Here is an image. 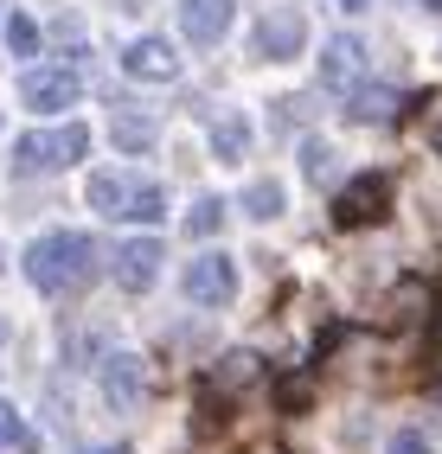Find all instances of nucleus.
<instances>
[{
  "label": "nucleus",
  "instance_id": "f257e3e1",
  "mask_svg": "<svg viewBox=\"0 0 442 454\" xmlns=\"http://www.w3.org/2000/svg\"><path fill=\"white\" fill-rule=\"evenodd\" d=\"M91 269H97V244L77 231H51L26 250V276H33L39 294H71V288L91 282Z\"/></svg>",
  "mask_w": 442,
  "mask_h": 454
},
{
  "label": "nucleus",
  "instance_id": "f03ea898",
  "mask_svg": "<svg viewBox=\"0 0 442 454\" xmlns=\"http://www.w3.org/2000/svg\"><path fill=\"white\" fill-rule=\"evenodd\" d=\"M385 211H391V179L385 173H359L334 192V224L340 231H366V224L385 218Z\"/></svg>",
  "mask_w": 442,
  "mask_h": 454
},
{
  "label": "nucleus",
  "instance_id": "7ed1b4c3",
  "mask_svg": "<svg viewBox=\"0 0 442 454\" xmlns=\"http://www.w3.org/2000/svg\"><path fill=\"white\" fill-rule=\"evenodd\" d=\"M97 384H103V403L109 410H141V397H147V358L141 352H109L103 365H97Z\"/></svg>",
  "mask_w": 442,
  "mask_h": 454
},
{
  "label": "nucleus",
  "instance_id": "20e7f679",
  "mask_svg": "<svg viewBox=\"0 0 442 454\" xmlns=\"http://www.w3.org/2000/svg\"><path fill=\"white\" fill-rule=\"evenodd\" d=\"M180 288H186V301H193V308H225V301H231V288H238V262H231V256H218V250H205V256H193V262H186Z\"/></svg>",
  "mask_w": 442,
  "mask_h": 454
},
{
  "label": "nucleus",
  "instance_id": "39448f33",
  "mask_svg": "<svg viewBox=\"0 0 442 454\" xmlns=\"http://www.w3.org/2000/svg\"><path fill=\"white\" fill-rule=\"evenodd\" d=\"M359 77H366V45L359 39H328L320 45V83L334 90V97H346V90H359Z\"/></svg>",
  "mask_w": 442,
  "mask_h": 454
},
{
  "label": "nucleus",
  "instance_id": "423d86ee",
  "mask_svg": "<svg viewBox=\"0 0 442 454\" xmlns=\"http://www.w3.org/2000/svg\"><path fill=\"white\" fill-rule=\"evenodd\" d=\"M302 45H308V20L295 13V7H270V13L257 20V51L263 58H295Z\"/></svg>",
  "mask_w": 442,
  "mask_h": 454
},
{
  "label": "nucleus",
  "instance_id": "0eeeda50",
  "mask_svg": "<svg viewBox=\"0 0 442 454\" xmlns=\"http://www.w3.org/2000/svg\"><path fill=\"white\" fill-rule=\"evenodd\" d=\"M161 276V237H129L122 250H115V282L129 294H147Z\"/></svg>",
  "mask_w": 442,
  "mask_h": 454
},
{
  "label": "nucleus",
  "instance_id": "6e6552de",
  "mask_svg": "<svg viewBox=\"0 0 442 454\" xmlns=\"http://www.w3.org/2000/svg\"><path fill=\"white\" fill-rule=\"evenodd\" d=\"M122 71L129 77H141V83H173L180 77V58H173V39H135L129 51H122Z\"/></svg>",
  "mask_w": 442,
  "mask_h": 454
},
{
  "label": "nucleus",
  "instance_id": "1a4fd4ad",
  "mask_svg": "<svg viewBox=\"0 0 442 454\" xmlns=\"http://www.w3.org/2000/svg\"><path fill=\"white\" fill-rule=\"evenodd\" d=\"M231 13H238V0H180V33L193 45H218L231 33Z\"/></svg>",
  "mask_w": 442,
  "mask_h": 454
},
{
  "label": "nucleus",
  "instance_id": "9d476101",
  "mask_svg": "<svg viewBox=\"0 0 442 454\" xmlns=\"http://www.w3.org/2000/svg\"><path fill=\"white\" fill-rule=\"evenodd\" d=\"M20 97H26V109H71L77 103V77L71 71H26V83H20Z\"/></svg>",
  "mask_w": 442,
  "mask_h": 454
},
{
  "label": "nucleus",
  "instance_id": "9b49d317",
  "mask_svg": "<svg viewBox=\"0 0 442 454\" xmlns=\"http://www.w3.org/2000/svg\"><path fill=\"white\" fill-rule=\"evenodd\" d=\"M45 167H65V160H58V135H20V141H13V173L33 179V173H45Z\"/></svg>",
  "mask_w": 442,
  "mask_h": 454
},
{
  "label": "nucleus",
  "instance_id": "f8f14e48",
  "mask_svg": "<svg viewBox=\"0 0 442 454\" xmlns=\"http://www.w3.org/2000/svg\"><path fill=\"white\" fill-rule=\"evenodd\" d=\"M212 154L218 160H244L250 154V122H244V115H218V122H212Z\"/></svg>",
  "mask_w": 442,
  "mask_h": 454
},
{
  "label": "nucleus",
  "instance_id": "ddd939ff",
  "mask_svg": "<svg viewBox=\"0 0 442 454\" xmlns=\"http://www.w3.org/2000/svg\"><path fill=\"white\" fill-rule=\"evenodd\" d=\"M83 199H91V211H103V218H122L129 186H122L115 173H91V179H83Z\"/></svg>",
  "mask_w": 442,
  "mask_h": 454
},
{
  "label": "nucleus",
  "instance_id": "4468645a",
  "mask_svg": "<svg viewBox=\"0 0 442 454\" xmlns=\"http://www.w3.org/2000/svg\"><path fill=\"white\" fill-rule=\"evenodd\" d=\"M122 218H129V224H161V218H167V192H161V186H129Z\"/></svg>",
  "mask_w": 442,
  "mask_h": 454
},
{
  "label": "nucleus",
  "instance_id": "2eb2a0df",
  "mask_svg": "<svg viewBox=\"0 0 442 454\" xmlns=\"http://www.w3.org/2000/svg\"><path fill=\"white\" fill-rule=\"evenodd\" d=\"M244 211H250L257 224L282 218V186H276V179H250V186H244Z\"/></svg>",
  "mask_w": 442,
  "mask_h": 454
},
{
  "label": "nucleus",
  "instance_id": "dca6fc26",
  "mask_svg": "<svg viewBox=\"0 0 442 454\" xmlns=\"http://www.w3.org/2000/svg\"><path fill=\"white\" fill-rule=\"evenodd\" d=\"M186 231H193V237H218V231H225V199H199V205L186 211Z\"/></svg>",
  "mask_w": 442,
  "mask_h": 454
},
{
  "label": "nucleus",
  "instance_id": "f3484780",
  "mask_svg": "<svg viewBox=\"0 0 442 454\" xmlns=\"http://www.w3.org/2000/svg\"><path fill=\"white\" fill-rule=\"evenodd\" d=\"M257 378H263V358H257V352H231L225 365H218V384H231V390H238V384H257Z\"/></svg>",
  "mask_w": 442,
  "mask_h": 454
},
{
  "label": "nucleus",
  "instance_id": "a211bd4d",
  "mask_svg": "<svg viewBox=\"0 0 442 454\" xmlns=\"http://www.w3.org/2000/svg\"><path fill=\"white\" fill-rule=\"evenodd\" d=\"M115 141H122L129 154H141V147H154V122H147V115H115Z\"/></svg>",
  "mask_w": 442,
  "mask_h": 454
},
{
  "label": "nucleus",
  "instance_id": "6ab92c4d",
  "mask_svg": "<svg viewBox=\"0 0 442 454\" xmlns=\"http://www.w3.org/2000/svg\"><path fill=\"white\" fill-rule=\"evenodd\" d=\"M83 154H91V129H83V122H65V129H58V160H83Z\"/></svg>",
  "mask_w": 442,
  "mask_h": 454
},
{
  "label": "nucleus",
  "instance_id": "aec40b11",
  "mask_svg": "<svg viewBox=\"0 0 442 454\" xmlns=\"http://www.w3.org/2000/svg\"><path fill=\"white\" fill-rule=\"evenodd\" d=\"M7 45H13L20 58H33V51H39V20H26V13H13V20H7Z\"/></svg>",
  "mask_w": 442,
  "mask_h": 454
},
{
  "label": "nucleus",
  "instance_id": "412c9836",
  "mask_svg": "<svg viewBox=\"0 0 442 454\" xmlns=\"http://www.w3.org/2000/svg\"><path fill=\"white\" fill-rule=\"evenodd\" d=\"M26 442H33V435H26V422H20V410H13L7 397H0V448H26Z\"/></svg>",
  "mask_w": 442,
  "mask_h": 454
},
{
  "label": "nucleus",
  "instance_id": "4be33fe9",
  "mask_svg": "<svg viewBox=\"0 0 442 454\" xmlns=\"http://www.w3.org/2000/svg\"><path fill=\"white\" fill-rule=\"evenodd\" d=\"M352 115H359V122H385V115H391V97H385V90H359Z\"/></svg>",
  "mask_w": 442,
  "mask_h": 454
},
{
  "label": "nucleus",
  "instance_id": "5701e85b",
  "mask_svg": "<svg viewBox=\"0 0 442 454\" xmlns=\"http://www.w3.org/2000/svg\"><path fill=\"white\" fill-rule=\"evenodd\" d=\"M302 160H308V179H328V160H334V154H328V141H308Z\"/></svg>",
  "mask_w": 442,
  "mask_h": 454
},
{
  "label": "nucleus",
  "instance_id": "b1692460",
  "mask_svg": "<svg viewBox=\"0 0 442 454\" xmlns=\"http://www.w3.org/2000/svg\"><path fill=\"white\" fill-rule=\"evenodd\" d=\"M385 454H430V442H423V435H391Z\"/></svg>",
  "mask_w": 442,
  "mask_h": 454
},
{
  "label": "nucleus",
  "instance_id": "393cba45",
  "mask_svg": "<svg viewBox=\"0 0 442 454\" xmlns=\"http://www.w3.org/2000/svg\"><path fill=\"white\" fill-rule=\"evenodd\" d=\"M430 147H436V154H442V122H436V129H430Z\"/></svg>",
  "mask_w": 442,
  "mask_h": 454
},
{
  "label": "nucleus",
  "instance_id": "a878e982",
  "mask_svg": "<svg viewBox=\"0 0 442 454\" xmlns=\"http://www.w3.org/2000/svg\"><path fill=\"white\" fill-rule=\"evenodd\" d=\"M340 7H346V13H366V0H340Z\"/></svg>",
  "mask_w": 442,
  "mask_h": 454
},
{
  "label": "nucleus",
  "instance_id": "bb28decb",
  "mask_svg": "<svg viewBox=\"0 0 442 454\" xmlns=\"http://www.w3.org/2000/svg\"><path fill=\"white\" fill-rule=\"evenodd\" d=\"M97 454H129V448H97Z\"/></svg>",
  "mask_w": 442,
  "mask_h": 454
},
{
  "label": "nucleus",
  "instance_id": "cd10ccee",
  "mask_svg": "<svg viewBox=\"0 0 442 454\" xmlns=\"http://www.w3.org/2000/svg\"><path fill=\"white\" fill-rule=\"evenodd\" d=\"M0 346H7V320H0Z\"/></svg>",
  "mask_w": 442,
  "mask_h": 454
},
{
  "label": "nucleus",
  "instance_id": "c85d7f7f",
  "mask_svg": "<svg viewBox=\"0 0 442 454\" xmlns=\"http://www.w3.org/2000/svg\"><path fill=\"white\" fill-rule=\"evenodd\" d=\"M423 7H436V13H442V0H423Z\"/></svg>",
  "mask_w": 442,
  "mask_h": 454
}]
</instances>
